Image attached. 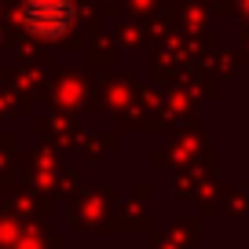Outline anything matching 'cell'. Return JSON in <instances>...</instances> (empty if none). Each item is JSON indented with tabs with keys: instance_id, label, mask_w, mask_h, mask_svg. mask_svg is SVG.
Here are the masks:
<instances>
[{
	"instance_id": "cell-1",
	"label": "cell",
	"mask_w": 249,
	"mask_h": 249,
	"mask_svg": "<svg viewBox=\"0 0 249 249\" xmlns=\"http://www.w3.org/2000/svg\"><path fill=\"white\" fill-rule=\"evenodd\" d=\"M22 22L44 40H62L77 22V4L73 0H26Z\"/></svg>"
}]
</instances>
